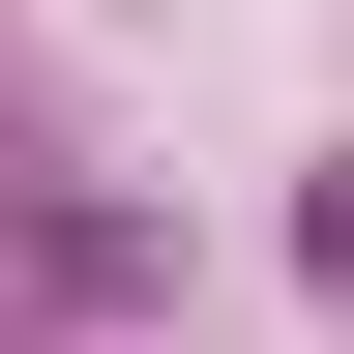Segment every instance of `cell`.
Here are the masks:
<instances>
[{
	"mask_svg": "<svg viewBox=\"0 0 354 354\" xmlns=\"http://www.w3.org/2000/svg\"><path fill=\"white\" fill-rule=\"evenodd\" d=\"M148 266H177L148 207H88L59 148H0V295H59V325H118V295H148Z\"/></svg>",
	"mask_w": 354,
	"mask_h": 354,
	"instance_id": "6da1fadb",
	"label": "cell"
},
{
	"mask_svg": "<svg viewBox=\"0 0 354 354\" xmlns=\"http://www.w3.org/2000/svg\"><path fill=\"white\" fill-rule=\"evenodd\" d=\"M295 266H325V295H354V148H325V177H295Z\"/></svg>",
	"mask_w": 354,
	"mask_h": 354,
	"instance_id": "7a4b0ae2",
	"label": "cell"
}]
</instances>
